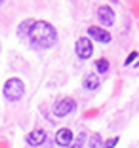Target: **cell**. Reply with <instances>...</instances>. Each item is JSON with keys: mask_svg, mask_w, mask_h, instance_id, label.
<instances>
[{"mask_svg": "<svg viewBox=\"0 0 139 148\" xmlns=\"http://www.w3.org/2000/svg\"><path fill=\"white\" fill-rule=\"evenodd\" d=\"M29 40L33 42L35 48H40V49L52 48L57 42V31L48 21H35V25L29 32Z\"/></svg>", "mask_w": 139, "mask_h": 148, "instance_id": "obj_1", "label": "cell"}, {"mask_svg": "<svg viewBox=\"0 0 139 148\" xmlns=\"http://www.w3.org/2000/svg\"><path fill=\"white\" fill-rule=\"evenodd\" d=\"M23 93H25V84H23L19 78L6 80V84H4V97L10 101V103L19 101L23 97Z\"/></svg>", "mask_w": 139, "mask_h": 148, "instance_id": "obj_2", "label": "cell"}, {"mask_svg": "<svg viewBox=\"0 0 139 148\" xmlns=\"http://www.w3.org/2000/svg\"><path fill=\"white\" fill-rule=\"evenodd\" d=\"M74 106H76V103H74V99H71V97L59 99L55 105H53V114H55L57 118H65L67 114H71L74 110Z\"/></svg>", "mask_w": 139, "mask_h": 148, "instance_id": "obj_3", "label": "cell"}, {"mask_svg": "<svg viewBox=\"0 0 139 148\" xmlns=\"http://www.w3.org/2000/svg\"><path fill=\"white\" fill-rule=\"evenodd\" d=\"M74 49H76V55L80 57V59H90L91 53H93V46H91V40L86 38V36H82V38L76 40V46H74Z\"/></svg>", "mask_w": 139, "mask_h": 148, "instance_id": "obj_4", "label": "cell"}, {"mask_svg": "<svg viewBox=\"0 0 139 148\" xmlns=\"http://www.w3.org/2000/svg\"><path fill=\"white\" fill-rule=\"evenodd\" d=\"M88 38H93L101 44H109L111 42V32L101 29V27H90L88 29Z\"/></svg>", "mask_w": 139, "mask_h": 148, "instance_id": "obj_5", "label": "cell"}, {"mask_svg": "<svg viewBox=\"0 0 139 148\" xmlns=\"http://www.w3.org/2000/svg\"><path fill=\"white\" fill-rule=\"evenodd\" d=\"M97 19L103 27H111L114 23V12L109 8V6H99L97 10Z\"/></svg>", "mask_w": 139, "mask_h": 148, "instance_id": "obj_6", "label": "cell"}, {"mask_svg": "<svg viewBox=\"0 0 139 148\" xmlns=\"http://www.w3.org/2000/svg\"><path fill=\"white\" fill-rule=\"evenodd\" d=\"M74 135H73V131L67 129V127H63V129H59L55 133V143L59 144V146H69L71 143H73Z\"/></svg>", "mask_w": 139, "mask_h": 148, "instance_id": "obj_7", "label": "cell"}, {"mask_svg": "<svg viewBox=\"0 0 139 148\" xmlns=\"http://www.w3.org/2000/svg\"><path fill=\"white\" fill-rule=\"evenodd\" d=\"M82 87L86 89V91H95L97 87H99V78H97V74L95 72H88L82 78Z\"/></svg>", "mask_w": 139, "mask_h": 148, "instance_id": "obj_8", "label": "cell"}, {"mask_svg": "<svg viewBox=\"0 0 139 148\" xmlns=\"http://www.w3.org/2000/svg\"><path fill=\"white\" fill-rule=\"evenodd\" d=\"M44 140H46V133H44L42 129H35V131H30L29 135H27V143H29L30 146H38V144H42Z\"/></svg>", "mask_w": 139, "mask_h": 148, "instance_id": "obj_9", "label": "cell"}, {"mask_svg": "<svg viewBox=\"0 0 139 148\" xmlns=\"http://www.w3.org/2000/svg\"><path fill=\"white\" fill-rule=\"evenodd\" d=\"M33 25H35V21H33V19H27V21H23L21 25H19V34H21V36H29Z\"/></svg>", "mask_w": 139, "mask_h": 148, "instance_id": "obj_10", "label": "cell"}, {"mask_svg": "<svg viewBox=\"0 0 139 148\" xmlns=\"http://www.w3.org/2000/svg\"><path fill=\"white\" fill-rule=\"evenodd\" d=\"M95 69L99 74H107L109 72V61L107 59H97L95 61Z\"/></svg>", "mask_w": 139, "mask_h": 148, "instance_id": "obj_11", "label": "cell"}, {"mask_svg": "<svg viewBox=\"0 0 139 148\" xmlns=\"http://www.w3.org/2000/svg\"><path fill=\"white\" fill-rule=\"evenodd\" d=\"M99 144H101V137H99V135H91V139H90V148H99Z\"/></svg>", "mask_w": 139, "mask_h": 148, "instance_id": "obj_12", "label": "cell"}, {"mask_svg": "<svg viewBox=\"0 0 139 148\" xmlns=\"http://www.w3.org/2000/svg\"><path fill=\"white\" fill-rule=\"evenodd\" d=\"M116 143H118V137H113V139H109L101 148H114V146H116Z\"/></svg>", "mask_w": 139, "mask_h": 148, "instance_id": "obj_13", "label": "cell"}, {"mask_svg": "<svg viewBox=\"0 0 139 148\" xmlns=\"http://www.w3.org/2000/svg\"><path fill=\"white\" fill-rule=\"evenodd\" d=\"M133 59H137V51H131L130 55H128V59H126V65H131V63H133Z\"/></svg>", "mask_w": 139, "mask_h": 148, "instance_id": "obj_14", "label": "cell"}, {"mask_svg": "<svg viewBox=\"0 0 139 148\" xmlns=\"http://www.w3.org/2000/svg\"><path fill=\"white\" fill-rule=\"evenodd\" d=\"M71 148H82V146H80V143H76L74 146H71Z\"/></svg>", "mask_w": 139, "mask_h": 148, "instance_id": "obj_15", "label": "cell"}, {"mask_svg": "<svg viewBox=\"0 0 139 148\" xmlns=\"http://www.w3.org/2000/svg\"><path fill=\"white\" fill-rule=\"evenodd\" d=\"M0 6H2V2H0Z\"/></svg>", "mask_w": 139, "mask_h": 148, "instance_id": "obj_16", "label": "cell"}]
</instances>
